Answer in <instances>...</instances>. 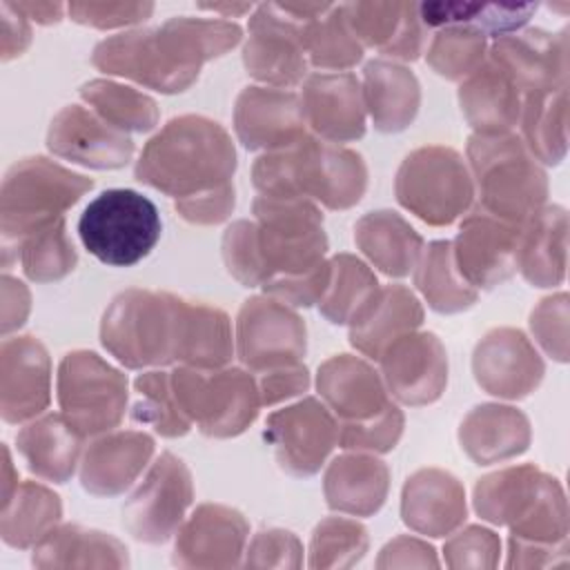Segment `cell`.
I'll use <instances>...</instances> for the list:
<instances>
[{
    "label": "cell",
    "instance_id": "21",
    "mask_svg": "<svg viewBox=\"0 0 570 570\" xmlns=\"http://www.w3.org/2000/svg\"><path fill=\"white\" fill-rule=\"evenodd\" d=\"M51 401V358L36 336L4 338L0 345V414L4 423H24Z\"/></svg>",
    "mask_w": 570,
    "mask_h": 570
},
{
    "label": "cell",
    "instance_id": "8",
    "mask_svg": "<svg viewBox=\"0 0 570 570\" xmlns=\"http://www.w3.org/2000/svg\"><path fill=\"white\" fill-rule=\"evenodd\" d=\"M174 394L185 416L205 436L232 439L243 434L258 416V381L243 367H187L171 372Z\"/></svg>",
    "mask_w": 570,
    "mask_h": 570
},
{
    "label": "cell",
    "instance_id": "62",
    "mask_svg": "<svg viewBox=\"0 0 570 570\" xmlns=\"http://www.w3.org/2000/svg\"><path fill=\"white\" fill-rule=\"evenodd\" d=\"M18 9L38 24H56L65 16V4L60 2H16Z\"/></svg>",
    "mask_w": 570,
    "mask_h": 570
},
{
    "label": "cell",
    "instance_id": "11",
    "mask_svg": "<svg viewBox=\"0 0 570 570\" xmlns=\"http://www.w3.org/2000/svg\"><path fill=\"white\" fill-rule=\"evenodd\" d=\"M332 4L325 2H265L249 18V38L243 47L247 73L274 89H289L307 78V56L303 49V22L321 16Z\"/></svg>",
    "mask_w": 570,
    "mask_h": 570
},
{
    "label": "cell",
    "instance_id": "43",
    "mask_svg": "<svg viewBox=\"0 0 570 570\" xmlns=\"http://www.w3.org/2000/svg\"><path fill=\"white\" fill-rule=\"evenodd\" d=\"M537 11V2H423L419 13L425 27L465 24L494 38L519 31Z\"/></svg>",
    "mask_w": 570,
    "mask_h": 570
},
{
    "label": "cell",
    "instance_id": "17",
    "mask_svg": "<svg viewBox=\"0 0 570 570\" xmlns=\"http://www.w3.org/2000/svg\"><path fill=\"white\" fill-rule=\"evenodd\" d=\"M381 376L403 405H430L448 385V352L432 332H410L396 338L379 356Z\"/></svg>",
    "mask_w": 570,
    "mask_h": 570
},
{
    "label": "cell",
    "instance_id": "12",
    "mask_svg": "<svg viewBox=\"0 0 570 570\" xmlns=\"http://www.w3.org/2000/svg\"><path fill=\"white\" fill-rule=\"evenodd\" d=\"M56 392L60 412L85 439L111 432L129 403L127 376L89 350L62 356Z\"/></svg>",
    "mask_w": 570,
    "mask_h": 570
},
{
    "label": "cell",
    "instance_id": "56",
    "mask_svg": "<svg viewBox=\"0 0 570 570\" xmlns=\"http://www.w3.org/2000/svg\"><path fill=\"white\" fill-rule=\"evenodd\" d=\"M236 205V191H234V183H227L223 187L189 196V198H180L174 200V209L178 212V216L191 225H218L223 220L229 218L232 209Z\"/></svg>",
    "mask_w": 570,
    "mask_h": 570
},
{
    "label": "cell",
    "instance_id": "57",
    "mask_svg": "<svg viewBox=\"0 0 570 570\" xmlns=\"http://www.w3.org/2000/svg\"><path fill=\"white\" fill-rule=\"evenodd\" d=\"M436 550L416 537H394L387 541L376 559V568H439Z\"/></svg>",
    "mask_w": 570,
    "mask_h": 570
},
{
    "label": "cell",
    "instance_id": "47",
    "mask_svg": "<svg viewBox=\"0 0 570 570\" xmlns=\"http://www.w3.org/2000/svg\"><path fill=\"white\" fill-rule=\"evenodd\" d=\"M136 401L131 405V421L151 428L165 439L185 436L191 421L178 405L171 385V372L147 370L134 379Z\"/></svg>",
    "mask_w": 570,
    "mask_h": 570
},
{
    "label": "cell",
    "instance_id": "7",
    "mask_svg": "<svg viewBox=\"0 0 570 570\" xmlns=\"http://www.w3.org/2000/svg\"><path fill=\"white\" fill-rule=\"evenodd\" d=\"M178 298L131 287L116 294L100 321L102 347L127 370L165 367L176 358Z\"/></svg>",
    "mask_w": 570,
    "mask_h": 570
},
{
    "label": "cell",
    "instance_id": "13",
    "mask_svg": "<svg viewBox=\"0 0 570 570\" xmlns=\"http://www.w3.org/2000/svg\"><path fill=\"white\" fill-rule=\"evenodd\" d=\"M194 501L191 472L183 459L163 452L122 508L125 530L142 543L158 546L178 532Z\"/></svg>",
    "mask_w": 570,
    "mask_h": 570
},
{
    "label": "cell",
    "instance_id": "16",
    "mask_svg": "<svg viewBox=\"0 0 570 570\" xmlns=\"http://www.w3.org/2000/svg\"><path fill=\"white\" fill-rule=\"evenodd\" d=\"M521 227L481 207L468 212L452 240V254L461 276L476 289H492L505 283L517 272Z\"/></svg>",
    "mask_w": 570,
    "mask_h": 570
},
{
    "label": "cell",
    "instance_id": "30",
    "mask_svg": "<svg viewBox=\"0 0 570 570\" xmlns=\"http://www.w3.org/2000/svg\"><path fill=\"white\" fill-rule=\"evenodd\" d=\"M530 421L512 405H474L459 425L461 450L476 465H492L521 456L530 448Z\"/></svg>",
    "mask_w": 570,
    "mask_h": 570
},
{
    "label": "cell",
    "instance_id": "18",
    "mask_svg": "<svg viewBox=\"0 0 570 570\" xmlns=\"http://www.w3.org/2000/svg\"><path fill=\"white\" fill-rule=\"evenodd\" d=\"M472 374L483 392L519 401L539 387L546 365L521 330L494 327L472 352Z\"/></svg>",
    "mask_w": 570,
    "mask_h": 570
},
{
    "label": "cell",
    "instance_id": "28",
    "mask_svg": "<svg viewBox=\"0 0 570 570\" xmlns=\"http://www.w3.org/2000/svg\"><path fill=\"white\" fill-rule=\"evenodd\" d=\"M343 13L363 47L407 62L423 53L428 36L416 2H347Z\"/></svg>",
    "mask_w": 570,
    "mask_h": 570
},
{
    "label": "cell",
    "instance_id": "19",
    "mask_svg": "<svg viewBox=\"0 0 570 570\" xmlns=\"http://www.w3.org/2000/svg\"><path fill=\"white\" fill-rule=\"evenodd\" d=\"M249 525L245 517L220 503L198 505L180 523L174 543V566L216 570L243 566Z\"/></svg>",
    "mask_w": 570,
    "mask_h": 570
},
{
    "label": "cell",
    "instance_id": "54",
    "mask_svg": "<svg viewBox=\"0 0 570 570\" xmlns=\"http://www.w3.org/2000/svg\"><path fill=\"white\" fill-rule=\"evenodd\" d=\"M245 568H301L303 543L298 537L283 528L258 530L245 548Z\"/></svg>",
    "mask_w": 570,
    "mask_h": 570
},
{
    "label": "cell",
    "instance_id": "23",
    "mask_svg": "<svg viewBox=\"0 0 570 570\" xmlns=\"http://www.w3.org/2000/svg\"><path fill=\"white\" fill-rule=\"evenodd\" d=\"M488 60L499 65L523 96L568 87V31L525 29L499 36L488 47Z\"/></svg>",
    "mask_w": 570,
    "mask_h": 570
},
{
    "label": "cell",
    "instance_id": "26",
    "mask_svg": "<svg viewBox=\"0 0 570 570\" xmlns=\"http://www.w3.org/2000/svg\"><path fill=\"white\" fill-rule=\"evenodd\" d=\"M154 450V436L142 430L98 434L82 452L80 485L94 497H118L147 468Z\"/></svg>",
    "mask_w": 570,
    "mask_h": 570
},
{
    "label": "cell",
    "instance_id": "42",
    "mask_svg": "<svg viewBox=\"0 0 570 570\" xmlns=\"http://www.w3.org/2000/svg\"><path fill=\"white\" fill-rule=\"evenodd\" d=\"M414 285L439 314L463 312L479 298V289L456 269L452 240H432L423 247L414 267Z\"/></svg>",
    "mask_w": 570,
    "mask_h": 570
},
{
    "label": "cell",
    "instance_id": "15",
    "mask_svg": "<svg viewBox=\"0 0 570 570\" xmlns=\"http://www.w3.org/2000/svg\"><path fill=\"white\" fill-rule=\"evenodd\" d=\"M265 439L287 474L312 476L338 445V423L323 401L305 396L267 414Z\"/></svg>",
    "mask_w": 570,
    "mask_h": 570
},
{
    "label": "cell",
    "instance_id": "31",
    "mask_svg": "<svg viewBox=\"0 0 570 570\" xmlns=\"http://www.w3.org/2000/svg\"><path fill=\"white\" fill-rule=\"evenodd\" d=\"M390 490L387 465L367 452H347L325 470L323 492L330 510L350 517L376 514Z\"/></svg>",
    "mask_w": 570,
    "mask_h": 570
},
{
    "label": "cell",
    "instance_id": "45",
    "mask_svg": "<svg viewBox=\"0 0 570 570\" xmlns=\"http://www.w3.org/2000/svg\"><path fill=\"white\" fill-rule=\"evenodd\" d=\"M307 62L318 69H350L363 58V45L347 24L343 4H332L301 29Z\"/></svg>",
    "mask_w": 570,
    "mask_h": 570
},
{
    "label": "cell",
    "instance_id": "63",
    "mask_svg": "<svg viewBox=\"0 0 570 570\" xmlns=\"http://www.w3.org/2000/svg\"><path fill=\"white\" fill-rule=\"evenodd\" d=\"M2 456H4V463H2V503L9 501V497L13 494V490L18 488V472L13 470V463H11V454H9V448L2 445Z\"/></svg>",
    "mask_w": 570,
    "mask_h": 570
},
{
    "label": "cell",
    "instance_id": "34",
    "mask_svg": "<svg viewBox=\"0 0 570 570\" xmlns=\"http://www.w3.org/2000/svg\"><path fill=\"white\" fill-rule=\"evenodd\" d=\"M36 568H127V546L109 532L62 523L51 528L31 554Z\"/></svg>",
    "mask_w": 570,
    "mask_h": 570
},
{
    "label": "cell",
    "instance_id": "4",
    "mask_svg": "<svg viewBox=\"0 0 570 570\" xmlns=\"http://www.w3.org/2000/svg\"><path fill=\"white\" fill-rule=\"evenodd\" d=\"M252 183L263 196L307 198L341 212L363 198L367 165L358 151L307 134L292 147L258 156Z\"/></svg>",
    "mask_w": 570,
    "mask_h": 570
},
{
    "label": "cell",
    "instance_id": "10",
    "mask_svg": "<svg viewBox=\"0 0 570 570\" xmlns=\"http://www.w3.org/2000/svg\"><path fill=\"white\" fill-rule=\"evenodd\" d=\"M163 232L156 205L134 189L100 191L78 218L85 249L111 267H131L158 243Z\"/></svg>",
    "mask_w": 570,
    "mask_h": 570
},
{
    "label": "cell",
    "instance_id": "59",
    "mask_svg": "<svg viewBox=\"0 0 570 570\" xmlns=\"http://www.w3.org/2000/svg\"><path fill=\"white\" fill-rule=\"evenodd\" d=\"M31 309V294L27 285L9 274L0 281V332L2 336L22 327Z\"/></svg>",
    "mask_w": 570,
    "mask_h": 570
},
{
    "label": "cell",
    "instance_id": "6",
    "mask_svg": "<svg viewBox=\"0 0 570 570\" xmlns=\"http://www.w3.org/2000/svg\"><path fill=\"white\" fill-rule=\"evenodd\" d=\"M94 180L45 156H29L9 167L0 187L2 265L9 267L16 245L40 227L65 218Z\"/></svg>",
    "mask_w": 570,
    "mask_h": 570
},
{
    "label": "cell",
    "instance_id": "53",
    "mask_svg": "<svg viewBox=\"0 0 570 570\" xmlns=\"http://www.w3.org/2000/svg\"><path fill=\"white\" fill-rule=\"evenodd\" d=\"M568 294L557 292L539 301L530 314V332L539 347L554 361H568Z\"/></svg>",
    "mask_w": 570,
    "mask_h": 570
},
{
    "label": "cell",
    "instance_id": "38",
    "mask_svg": "<svg viewBox=\"0 0 570 570\" xmlns=\"http://www.w3.org/2000/svg\"><path fill=\"white\" fill-rule=\"evenodd\" d=\"M229 316L212 305L178 298L174 363L200 370L225 367L234 356Z\"/></svg>",
    "mask_w": 570,
    "mask_h": 570
},
{
    "label": "cell",
    "instance_id": "20",
    "mask_svg": "<svg viewBox=\"0 0 570 570\" xmlns=\"http://www.w3.org/2000/svg\"><path fill=\"white\" fill-rule=\"evenodd\" d=\"M47 149L89 169H120L136 151L129 134L105 122L82 105L62 107L47 131Z\"/></svg>",
    "mask_w": 570,
    "mask_h": 570
},
{
    "label": "cell",
    "instance_id": "50",
    "mask_svg": "<svg viewBox=\"0 0 570 570\" xmlns=\"http://www.w3.org/2000/svg\"><path fill=\"white\" fill-rule=\"evenodd\" d=\"M370 539L363 523L345 517H325L316 523L309 539L307 566L323 568H352L367 552Z\"/></svg>",
    "mask_w": 570,
    "mask_h": 570
},
{
    "label": "cell",
    "instance_id": "48",
    "mask_svg": "<svg viewBox=\"0 0 570 570\" xmlns=\"http://www.w3.org/2000/svg\"><path fill=\"white\" fill-rule=\"evenodd\" d=\"M330 263L332 281L327 292L318 301V309L330 323L345 325L358 312V307L379 289V281L367 263L352 254H336L330 258Z\"/></svg>",
    "mask_w": 570,
    "mask_h": 570
},
{
    "label": "cell",
    "instance_id": "25",
    "mask_svg": "<svg viewBox=\"0 0 570 570\" xmlns=\"http://www.w3.org/2000/svg\"><path fill=\"white\" fill-rule=\"evenodd\" d=\"M316 390L338 423L379 416L392 401L383 376L361 356L336 354L318 365Z\"/></svg>",
    "mask_w": 570,
    "mask_h": 570
},
{
    "label": "cell",
    "instance_id": "52",
    "mask_svg": "<svg viewBox=\"0 0 570 570\" xmlns=\"http://www.w3.org/2000/svg\"><path fill=\"white\" fill-rule=\"evenodd\" d=\"M501 554V539L490 528L465 525L454 532L443 546L445 566L461 568H497Z\"/></svg>",
    "mask_w": 570,
    "mask_h": 570
},
{
    "label": "cell",
    "instance_id": "44",
    "mask_svg": "<svg viewBox=\"0 0 570 570\" xmlns=\"http://www.w3.org/2000/svg\"><path fill=\"white\" fill-rule=\"evenodd\" d=\"M78 94L91 111L125 134H145L158 125L160 111L156 100L129 85L96 78L85 82Z\"/></svg>",
    "mask_w": 570,
    "mask_h": 570
},
{
    "label": "cell",
    "instance_id": "27",
    "mask_svg": "<svg viewBox=\"0 0 570 570\" xmlns=\"http://www.w3.org/2000/svg\"><path fill=\"white\" fill-rule=\"evenodd\" d=\"M468 517L463 483L448 470L421 468L401 490V519L416 534L445 537Z\"/></svg>",
    "mask_w": 570,
    "mask_h": 570
},
{
    "label": "cell",
    "instance_id": "29",
    "mask_svg": "<svg viewBox=\"0 0 570 570\" xmlns=\"http://www.w3.org/2000/svg\"><path fill=\"white\" fill-rule=\"evenodd\" d=\"M421 323L423 307L416 294L405 285H383L350 318V343L379 361L390 343L419 330Z\"/></svg>",
    "mask_w": 570,
    "mask_h": 570
},
{
    "label": "cell",
    "instance_id": "2",
    "mask_svg": "<svg viewBox=\"0 0 570 570\" xmlns=\"http://www.w3.org/2000/svg\"><path fill=\"white\" fill-rule=\"evenodd\" d=\"M254 220H234L220 243L227 272L245 287H267L312 274L325 263L323 214L307 198L258 194Z\"/></svg>",
    "mask_w": 570,
    "mask_h": 570
},
{
    "label": "cell",
    "instance_id": "61",
    "mask_svg": "<svg viewBox=\"0 0 570 570\" xmlns=\"http://www.w3.org/2000/svg\"><path fill=\"white\" fill-rule=\"evenodd\" d=\"M568 541L559 546H532L508 539V568H548L568 563Z\"/></svg>",
    "mask_w": 570,
    "mask_h": 570
},
{
    "label": "cell",
    "instance_id": "39",
    "mask_svg": "<svg viewBox=\"0 0 570 570\" xmlns=\"http://www.w3.org/2000/svg\"><path fill=\"white\" fill-rule=\"evenodd\" d=\"M546 476L548 474L532 463L510 465V468L490 472L481 476L474 485V492H472L474 512L492 525L510 528L532 508Z\"/></svg>",
    "mask_w": 570,
    "mask_h": 570
},
{
    "label": "cell",
    "instance_id": "32",
    "mask_svg": "<svg viewBox=\"0 0 570 570\" xmlns=\"http://www.w3.org/2000/svg\"><path fill=\"white\" fill-rule=\"evenodd\" d=\"M459 107L474 134H505L519 125L523 91L492 60L470 73L459 87Z\"/></svg>",
    "mask_w": 570,
    "mask_h": 570
},
{
    "label": "cell",
    "instance_id": "22",
    "mask_svg": "<svg viewBox=\"0 0 570 570\" xmlns=\"http://www.w3.org/2000/svg\"><path fill=\"white\" fill-rule=\"evenodd\" d=\"M234 131L249 151H276L307 136L301 96L274 87H245L234 105Z\"/></svg>",
    "mask_w": 570,
    "mask_h": 570
},
{
    "label": "cell",
    "instance_id": "51",
    "mask_svg": "<svg viewBox=\"0 0 570 570\" xmlns=\"http://www.w3.org/2000/svg\"><path fill=\"white\" fill-rule=\"evenodd\" d=\"M405 416L399 405L390 403L379 416L361 423H338V445L354 452L383 454L396 448L403 434Z\"/></svg>",
    "mask_w": 570,
    "mask_h": 570
},
{
    "label": "cell",
    "instance_id": "24",
    "mask_svg": "<svg viewBox=\"0 0 570 570\" xmlns=\"http://www.w3.org/2000/svg\"><path fill=\"white\" fill-rule=\"evenodd\" d=\"M301 107L305 127L321 140L350 142L365 134L363 87L354 73H312L303 82Z\"/></svg>",
    "mask_w": 570,
    "mask_h": 570
},
{
    "label": "cell",
    "instance_id": "36",
    "mask_svg": "<svg viewBox=\"0 0 570 570\" xmlns=\"http://www.w3.org/2000/svg\"><path fill=\"white\" fill-rule=\"evenodd\" d=\"M82 439L85 436L65 419L62 412H51L29 421L16 434V445L31 474L45 481L65 483L76 472Z\"/></svg>",
    "mask_w": 570,
    "mask_h": 570
},
{
    "label": "cell",
    "instance_id": "60",
    "mask_svg": "<svg viewBox=\"0 0 570 570\" xmlns=\"http://www.w3.org/2000/svg\"><path fill=\"white\" fill-rule=\"evenodd\" d=\"M0 58L7 62L27 51L31 42V27L29 18L18 9L16 2L9 0L0 2Z\"/></svg>",
    "mask_w": 570,
    "mask_h": 570
},
{
    "label": "cell",
    "instance_id": "46",
    "mask_svg": "<svg viewBox=\"0 0 570 570\" xmlns=\"http://www.w3.org/2000/svg\"><path fill=\"white\" fill-rule=\"evenodd\" d=\"M11 261H20L24 276L33 283H56L73 272L78 254L67 234L65 218H58L24 236L16 245Z\"/></svg>",
    "mask_w": 570,
    "mask_h": 570
},
{
    "label": "cell",
    "instance_id": "9",
    "mask_svg": "<svg viewBox=\"0 0 570 570\" xmlns=\"http://www.w3.org/2000/svg\"><path fill=\"white\" fill-rule=\"evenodd\" d=\"M394 196L423 223L445 227L470 212L474 183L456 149L428 145L403 158L394 178Z\"/></svg>",
    "mask_w": 570,
    "mask_h": 570
},
{
    "label": "cell",
    "instance_id": "3",
    "mask_svg": "<svg viewBox=\"0 0 570 570\" xmlns=\"http://www.w3.org/2000/svg\"><path fill=\"white\" fill-rule=\"evenodd\" d=\"M234 171L232 136L220 122L196 114L171 118L147 140L134 167L138 183L174 200L223 187Z\"/></svg>",
    "mask_w": 570,
    "mask_h": 570
},
{
    "label": "cell",
    "instance_id": "5",
    "mask_svg": "<svg viewBox=\"0 0 570 570\" xmlns=\"http://www.w3.org/2000/svg\"><path fill=\"white\" fill-rule=\"evenodd\" d=\"M468 163L479 191V207L512 225H525L548 198V176L521 136L472 134Z\"/></svg>",
    "mask_w": 570,
    "mask_h": 570
},
{
    "label": "cell",
    "instance_id": "14",
    "mask_svg": "<svg viewBox=\"0 0 570 570\" xmlns=\"http://www.w3.org/2000/svg\"><path fill=\"white\" fill-rule=\"evenodd\" d=\"M236 354L252 374L303 363L307 350L305 321L272 296L247 298L236 316Z\"/></svg>",
    "mask_w": 570,
    "mask_h": 570
},
{
    "label": "cell",
    "instance_id": "58",
    "mask_svg": "<svg viewBox=\"0 0 570 570\" xmlns=\"http://www.w3.org/2000/svg\"><path fill=\"white\" fill-rule=\"evenodd\" d=\"M258 392H261V403L263 405H276L287 399H294L309 387V372L303 363L285 365L278 370L263 372L258 379Z\"/></svg>",
    "mask_w": 570,
    "mask_h": 570
},
{
    "label": "cell",
    "instance_id": "55",
    "mask_svg": "<svg viewBox=\"0 0 570 570\" xmlns=\"http://www.w3.org/2000/svg\"><path fill=\"white\" fill-rule=\"evenodd\" d=\"M154 11L151 2H69L67 13L73 22L94 29L131 27L147 20Z\"/></svg>",
    "mask_w": 570,
    "mask_h": 570
},
{
    "label": "cell",
    "instance_id": "40",
    "mask_svg": "<svg viewBox=\"0 0 570 570\" xmlns=\"http://www.w3.org/2000/svg\"><path fill=\"white\" fill-rule=\"evenodd\" d=\"M521 140L539 165H559L568 151V87L530 91L521 107Z\"/></svg>",
    "mask_w": 570,
    "mask_h": 570
},
{
    "label": "cell",
    "instance_id": "41",
    "mask_svg": "<svg viewBox=\"0 0 570 570\" xmlns=\"http://www.w3.org/2000/svg\"><path fill=\"white\" fill-rule=\"evenodd\" d=\"M62 517L60 497L38 481H20L0 512V537L7 546L33 548Z\"/></svg>",
    "mask_w": 570,
    "mask_h": 570
},
{
    "label": "cell",
    "instance_id": "64",
    "mask_svg": "<svg viewBox=\"0 0 570 570\" xmlns=\"http://www.w3.org/2000/svg\"><path fill=\"white\" fill-rule=\"evenodd\" d=\"M200 9L205 11H214V13H225L227 18H236V16H243L247 11H252L254 7L252 4H229V2H214V4H198Z\"/></svg>",
    "mask_w": 570,
    "mask_h": 570
},
{
    "label": "cell",
    "instance_id": "35",
    "mask_svg": "<svg viewBox=\"0 0 570 570\" xmlns=\"http://www.w3.org/2000/svg\"><path fill=\"white\" fill-rule=\"evenodd\" d=\"M568 214L561 205H543L523 227L517 269L534 287H557L566 278Z\"/></svg>",
    "mask_w": 570,
    "mask_h": 570
},
{
    "label": "cell",
    "instance_id": "33",
    "mask_svg": "<svg viewBox=\"0 0 570 570\" xmlns=\"http://www.w3.org/2000/svg\"><path fill=\"white\" fill-rule=\"evenodd\" d=\"M363 100L374 127L383 134L407 129L421 107L416 76L394 60H370L363 67Z\"/></svg>",
    "mask_w": 570,
    "mask_h": 570
},
{
    "label": "cell",
    "instance_id": "37",
    "mask_svg": "<svg viewBox=\"0 0 570 570\" xmlns=\"http://www.w3.org/2000/svg\"><path fill=\"white\" fill-rule=\"evenodd\" d=\"M356 247L385 276L403 278L414 272L423 252L421 234L396 212L376 209L354 225Z\"/></svg>",
    "mask_w": 570,
    "mask_h": 570
},
{
    "label": "cell",
    "instance_id": "1",
    "mask_svg": "<svg viewBox=\"0 0 570 570\" xmlns=\"http://www.w3.org/2000/svg\"><path fill=\"white\" fill-rule=\"evenodd\" d=\"M240 38L243 29L232 20L178 16L154 29H131L100 40L91 51V65L160 94H180L198 80L205 62L234 49Z\"/></svg>",
    "mask_w": 570,
    "mask_h": 570
},
{
    "label": "cell",
    "instance_id": "49",
    "mask_svg": "<svg viewBox=\"0 0 570 570\" xmlns=\"http://www.w3.org/2000/svg\"><path fill=\"white\" fill-rule=\"evenodd\" d=\"M488 58V36L474 27L450 24L436 31L425 60L445 80H465Z\"/></svg>",
    "mask_w": 570,
    "mask_h": 570
}]
</instances>
